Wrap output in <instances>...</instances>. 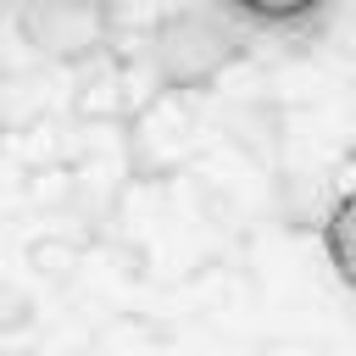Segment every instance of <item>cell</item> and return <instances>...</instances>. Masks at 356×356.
<instances>
[{
	"mask_svg": "<svg viewBox=\"0 0 356 356\" xmlns=\"http://www.w3.org/2000/svg\"><path fill=\"white\" fill-rule=\"evenodd\" d=\"M222 6H234L245 17H267V22H295V17L317 11L323 0H222Z\"/></svg>",
	"mask_w": 356,
	"mask_h": 356,
	"instance_id": "7a4b0ae2",
	"label": "cell"
},
{
	"mask_svg": "<svg viewBox=\"0 0 356 356\" xmlns=\"http://www.w3.org/2000/svg\"><path fill=\"white\" fill-rule=\"evenodd\" d=\"M323 245H328V261L334 273L356 289V189H345L328 211V228H323Z\"/></svg>",
	"mask_w": 356,
	"mask_h": 356,
	"instance_id": "6da1fadb",
	"label": "cell"
}]
</instances>
